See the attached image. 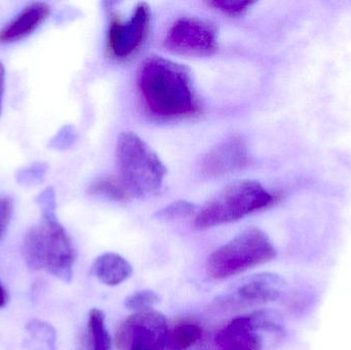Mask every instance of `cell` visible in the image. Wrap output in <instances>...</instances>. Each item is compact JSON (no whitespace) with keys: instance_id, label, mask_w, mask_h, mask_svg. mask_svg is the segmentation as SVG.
<instances>
[{"instance_id":"cell-5","label":"cell","mask_w":351,"mask_h":350,"mask_svg":"<svg viewBox=\"0 0 351 350\" xmlns=\"http://www.w3.org/2000/svg\"><path fill=\"white\" fill-rule=\"evenodd\" d=\"M276 257V249L267 234L259 228L250 227L208 256L206 273L212 279L222 281L270 262Z\"/></svg>"},{"instance_id":"cell-1","label":"cell","mask_w":351,"mask_h":350,"mask_svg":"<svg viewBox=\"0 0 351 350\" xmlns=\"http://www.w3.org/2000/svg\"><path fill=\"white\" fill-rule=\"evenodd\" d=\"M146 109L160 118H183L200 112L189 70L160 55L146 58L138 74Z\"/></svg>"},{"instance_id":"cell-9","label":"cell","mask_w":351,"mask_h":350,"mask_svg":"<svg viewBox=\"0 0 351 350\" xmlns=\"http://www.w3.org/2000/svg\"><path fill=\"white\" fill-rule=\"evenodd\" d=\"M245 140L232 136L206 152L200 162V171L208 178H219L243 170L249 164Z\"/></svg>"},{"instance_id":"cell-7","label":"cell","mask_w":351,"mask_h":350,"mask_svg":"<svg viewBox=\"0 0 351 350\" xmlns=\"http://www.w3.org/2000/svg\"><path fill=\"white\" fill-rule=\"evenodd\" d=\"M150 20L152 12L145 2L138 3L128 20L111 16L107 31V49L111 57L117 60L133 57L147 38Z\"/></svg>"},{"instance_id":"cell-19","label":"cell","mask_w":351,"mask_h":350,"mask_svg":"<svg viewBox=\"0 0 351 350\" xmlns=\"http://www.w3.org/2000/svg\"><path fill=\"white\" fill-rule=\"evenodd\" d=\"M12 215V201L8 197H0V240L3 238Z\"/></svg>"},{"instance_id":"cell-2","label":"cell","mask_w":351,"mask_h":350,"mask_svg":"<svg viewBox=\"0 0 351 350\" xmlns=\"http://www.w3.org/2000/svg\"><path fill=\"white\" fill-rule=\"evenodd\" d=\"M55 210L41 211L43 219L27 232L23 251L30 268L45 271L69 283L73 277L76 250L69 234L58 221Z\"/></svg>"},{"instance_id":"cell-12","label":"cell","mask_w":351,"mask_h":350,"mask_svg":"<svg viewBox=\"0 0 351 350\" xmlns=\"http://www.w3.org/2000/svg\"><path fill=\"white\" fill-rule=\"evenodd\" d=\"M92 273L100 283L109 287L121 285L133 275L131 263L117 253H104L95 260Z\"/></svg>"},{"instance_id":"cell-22","label":"cell","mask_w":351,"mask_h":350,"mask_svg":"<svg viewBox=\"0 0 351 350\" xmlns=\"http://www.w3.org/2000/svg\"><path fill=\"white\" fill-rule=\"evenodd\" d=\"M82 350H88V349H86V345H84V342H82Z\"/></svg>"},{"instance_id":"cell-21","label":"cell","mask_w":351,"mask_h":350,"mask_svg":"<svg viewBox=\"0 0 351 350\" xmlns=\"http://www.w3.org/2000/svg\"><path fill=\"white\" fill-rule=\"evenodd\" d=\"M8 293H6L5 289H4L3 286L0 283V308H4L5 304L8 303Z\"/></svg>"},{"instance_id":"cell-15","label":"cell","mask_w":351,"mask_h":350,"mask_svg":"<svg viewBox=\"0 0 351 350\" xmlns=\"http://www.w3.org/2000/svg\"><path fill=\"white\" fill-rule=\"evenodd\" d=\"M202 330L198 325L182 324L169 332L166 345L173 350H186L202 338Z\"/></svg>"},{"instance_id":"cell-8","label":"cell","mask_w":351,"mask_h":350,"mask_svg":"<svg viewBox=\"0 0 351 350\" xmlns=\"http://www.w3.org/2000/svg\"><path fill=\"white\" fill-rule=\"evenodd\" d=\"M287 283L280 275L262 273L241 279L221 300L227 306L261 305L282 297Z\"/></svg>"},{"instance_id":"cell-14","label":"cell","mask_w":351,"mask_h":350,"mask_svg":"<svg viewBox=\"0 0 351 350\" xmlns=\"http://www.w3.org/2000/svg\"><path fill=\"white\" fill-rule=\"evenodd\" d=\"M88 192L114 201H127L131 197L121 180L113 177L97 179L88 187Z\"/></svg>"},{"instance_id":"cell-6","label":"cell","mask_w":351,"mask_h":350,"mask_svg":"<svg viewBox=\"0 0 351 350\" xmlns=\"http://www.w3.org/2000/svg\"><path fill=\"white\" fill-rule=\"evenodd\" d=\"M164 45L175 55L210 57L218 51V33L208 21L196 16H182L169 29Z\"/></svg>"},{"instance_id":"cell-10","label":"cell","mask_w":351,"mask_h":350,"mask_svg":"<svg viewBox=\"0 0 351 350\" xmlns=\"http://www.w3.org/2000/svg\"><path fill=\"white\" fill-rule=\"evenodd\" d=\"M219 350H262L263 339L251 314L233 318L216 335Z\"/></svg>"},{"instance_id":"cell-18","label":"cell","mask_w":351,"mask_h":350,"mask_svg":"<svg viewBox=\"0 0 351 350\" xmlns=\"http://www.w3.org/2000/svg\"><path fill=\"white\" fill-rule=\"evenodd\" d=\"M196 207L193 203H188L185 201H176L167 205L164 209L158 211L156 214V217L164 221H171V220L179 219V218L187 217L195 213Z\"/></svg>"},{"instance_id":"cell-13","label":"cell","mask_w":351,"mask_h":350,"mask_svg":"<svg viewBox=\"0 0 351 350\" xmlns=\"http://www.w3.org/2000/svg\"><path fill=\"white\" fill-rule=\"evenodd\" d=\"M88 350H111V338L102 310L93 308L88 314V335L84 340Z\"/></svg>"},{"instance_id":"cell-17","label":"cell","mask_w":351,"mask_h":350,"mask_svg":"<svg viewBox=\"0 0 351 350\" xmlns=\"http://www.w3.org/2000/svg\"><path fill=\"white\" fill-rule=\"evenodd\" d=\"M253 4L254 1L250 0H215L208 2V5L231 18L243 16Z\"/></svg>"},{"instance_id":"cell-3","label":"cell","mask_w":351,"mask_h":350,"mask_svg":"<svg viewBox=\"0 0 351 350\" xmlns=\"http://www.w3.org/2000/svg\"><path fill=\"white\" fill-rule=\"evenodd\" d=\"M115 155L119 179L131 197H147L160 192L166 166L139 136L132 132L121 134Z\"/></svg>"},{"instance_id":"cell-4","label":"cell","mask_w":351,"mask_h":350,"mask_svg":"<svg viewBox=\"0 0 351 350\" xmlns=\"http://www.w3.org/2000/svg\"><path fill=\"white\" fill-rule=\"evenodd\" d=\"M276 195L257 181L231 183L196 213L194 226L206 230L243 219L276 203Z\"/></svg>"},{"instance_id":"cell-20","label":"cell","mask_w":351,"mask_h":350,"mask_svg":"<svg viewBox=\"0 0 351 350\" xmlns=\"http://www.w3.org/2000/svg\"><path fill=\"white\" fill-rule=\"evenodd\" d=\"M4 86H5V69L0 62V112H1L2 100H3Z\"/></svg>"},{"instance_id":"cell-16","label":"cell","mask_w":351,"mask_h":350,"mask_svg":"<svg viewBox=\"0 0 351 350\" xmlns=\"http://www.w3.org/2000/svg\"><path fill=\"white\" fill-rule=\"evenodd\" d=\"M158 302H160V297L156 292L152 290H143V291L136 292L125 298L123 305L128 310H133L134 312H140L152 310V308Z\"/></svg>"},{"instance_id":"cell-11","label":"cell","mask_w":351,"mask_h":350,"mask_svg":"<svg viewBox=\"0 0 351 350\" xmlns=\"http://www.w3.org/2000/svg\"><path fill=\"white\" fill-rule=\"evenodd\" d=\"M49 14L51 6L45 2L29 4L0 29V45H10L30 36L47 21Z\"/></svg>"}]
</instances>
